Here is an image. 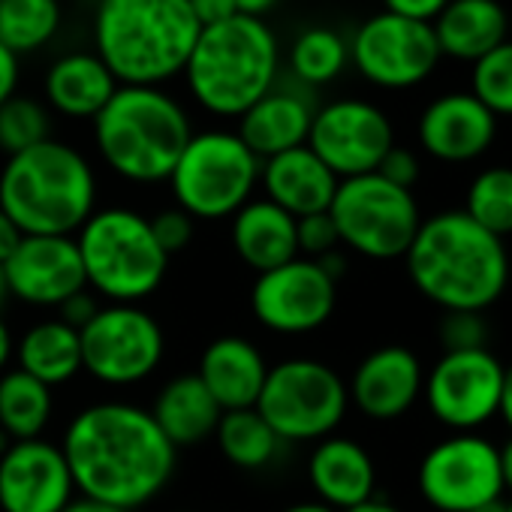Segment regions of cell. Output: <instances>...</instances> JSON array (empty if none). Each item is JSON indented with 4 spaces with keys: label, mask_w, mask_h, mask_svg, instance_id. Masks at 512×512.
<instances>
[{
    "label": "cell",
    "mask_w": 512,
    "mask_h": 512,
    "mask_svg": "<svg viewBox=\"0 0 512 512\" xmlns=\"http://www.w3.org/2000/svg\"><path fill=\"white\" fill-rule=\"evenodd\" d=\"M7 446H10V443H7V437H4V434H0V452H4Z\"/></svg>",
    "instance_id": "9f6ffc18"
},
{
    "label": "cell",
    "mask_w": 512,
    "mask_h": 512,
    "mask_svg": "<svg viewBox=\"0 0 512 512\" xmlns=\"http://www.w3.org/2000/svg\"><path fill=\"white\" fill-rule=\"evenodd\" d=\"M187 4H190V13L196 16L199 28H211V25H220V22L238 16L235 0H187Z\"/></svg>",
    "instance_id": "7bdbcfd3"
},
{
    "label": "cell",
    "mask_w": 512,
    "mask_h": 512,
    "mask_svg": "<svg viewBox=\"0 0 512 512\" xmlns=\"http://www.w3.org/2000/svg\"><path fill=\"white\" fill-rule=\"evenodd\" d=\"M506 512H512V500H506Z\"/></svg>",
    "instance_id": "6f0895ef"
},
{
    "label": "cell",
    "mask_w": 512,
    "mask_h": 512,
    "mask_svg": "<svg viewBox=\"0 0 512 512\" xmlns=\"http://www.w3.org/2000/svg\"><path fill=\"white\" fill-rule=\"evenodd\" d=\"M263 160L232 130H202L184 145L169 187L175 205L193 220H223L250 202Z\"/></svg>",
    "instance_id": "ba28073f"
},
{
    "label": "cell",
    "mask_w": 512,
    "mask_h": 512,
    "mask_svg": "<svg viewBox=\"0 0 512 512\" xmlns=\"http://www.w3.org/2000/svg\"><path fill=\"white\" fill-rule=\"evenodd\" d=\"M296 241H299V256H308V260H323V256H329L341 247V238H338V229H335L329 211L299 217Z\"/></svg>",
    "instance_id": "74e56055"
},
{
    "label": "cell",
    "mask_w": 512,
    "mask_h": 512,
    "mask_svg": "<svg viewBox=\"0 0 512 512\" xmlns=\"http://www.w3.org/2000/svg\"><path fill=\"white\" fill-rule=\"evenodd\" d=\"M347 407V383L335 368L317 359H287L272 365L256 398V413L272 425L281 443L332 437L344 422Z\"/></svg>",
    "instance_id": "9c48e42d"
},
{
    "label": "cell",
    "mask_w": 512,
    "mask_h": 512,
    "mask_svg": "<svg viewBox=\"0 0 512 512\" xmlns=\"http://www.w3.org/2000/svg\"><path fill=\"white\" fill-rule=\"evenodd\" d=\"M91 34L118 85L163 88L184 73L202 28L187 0H97Z\"/></svg>",
    "instance_id": "3957f363"
},
{
    "label": "cell",
    "mask_w": 512,
    "mask_h": 512,
    "mask_svg": "<svg viewBox=\"0 0 512 512\" xmlns=\"http://www.w3.org/2000/svg\"><path fill=\"white\" fill-rule=\"evenodd\" d=\"M58 311H61V317H58V320H64L67 326H73V329L79 332V329H85V326L97 317L100 302H97V296H94L91 290H82V293L70 296Z\"/></svg>",
    "instance_id": "b9f144b4"
},
{
    "label": "cell",
    "mask_w": 512,
    "mask_h": 512,
    "mask_svg": "<svg viewBox=\"0 0 512 512\" xmlns=\"http://www.w3.org/2000/svg\"><path fill=\"white\" fill-rule=\"evenodd\" d=\"M10 299L61 308L70 296L88 290L82 256L73 235H22L4 263Z\"/></svg>",
    "instance_id": "e0dca14e"
},
{
    "label": "cell",
    "mask_w": 512,
    "mask_h": 512,
    "mask_svg": "<svg viewBox=\"0 0 512 512\" xmlns=\"http://www.w3.org/2000/svg\"><path fill=\"white\" fill-rule=\"evenodd\" d=\"M446 4H449V0H383V7H386L383 13L431 25L443 13Z\"/></svg>",
    "instance_id": "60d3db41"
},
{
    "label": "cell",
    "mask_w": 512,
    "mask_h": 512,
    "mask_svg": "<svg viewBox=\"0 0 512 512\" xmlns=\"http://www.w3.org/2000/svg\"><path fill=\"white\" fill-rule=\"evenodd\" d=\"M437 335H440V344L446 353L488 347V323L476 311H443Z\"/></svg>",
    "instance_id": "8d00e7d4"
},
{
    "label": "cell",
    "mask_w": 512,
    "mask_h": 512,
    "mask_svg": "<svg viewBox=\"0 0 512 512\" xmlns=\"http://www.w3.org/2000/svg\"><path fill=\"white\" fill-rule=\"evenodd\" d=\"M52 389L25 371L0 374V434L10 440H34L52 419Z\"/></svg>",
    "instance_id": "f546056e"
},
{
    "label": "cell",
    "mask_w": 512,
    "mask_h": 512,
    "mask_svg": "<svg viewBox=\"0 0 512 512\" xmlns=\"http://www.w3.org/2000/svg\"><path fill=\"white\" fill-rule=\"evenodd\" d=\"M10 302V287H7V275H4V266H0V311Z\"/></svg>",
    "instance_id": "11a10c76"
},
{
    "label": "cell",
    "mask_w": 512,
    "mask_h": 512,
    "mask_svg": "<svg viewBox=\"0 0 512 512\" xmlns=\"http://www.w3.org/2000/svg\"><path fill=\"white\" fill-rule=\"evenodd\" d=\"M193 127L187 109L163 88L121 85L94 118L103 163L133 184L169 181Z\"/></svg>",
    "instance_id": "8992f818"
},
{
    "label": "cell",
    "mask_w": 512,
    "mask_h": 512,
    "mask_svg": "<svg viewBox=\"0 0 512 512\" xmlns=\"http://www.w3.org/2000/svg\"><path fill=\"white\" fill-rule=\"evenodd\" d=\"M392 145L395 130L389 115L356 97L320 106L308 133V148L338 175V181L377 172Z\"/></svg>",
    "instance_id": "2e32d148"
},
{
    "label": "cell",
    "mask_w": 512,
    "mask_h": 512,
    "mask_svg": "<svg viewBox=\"0 0 512 512\" xmlns=\"http://www.w3.org/2000/svg\"><path fill=\"white\" fill-rule=\"evenodd\" d=\"M347 43L350 64L359 76L386 91H404L425 82L443 58L431 25L392 13L365 19Z\"/></svg>",
    "instance_id": "7c38bea8"
},
{
    "label": "cell",
    "mask_w": 512,
    "mask_h": 512,
    "mask_svg": "<svg viewBox=\"0 0 512 512\" xmlns=\"http://www.w3.org/2000/svg\"><path fill=\"white\" fill-rule=\"evenodd\" d=\"M419 491L437 512H470L503 494L497 446L473 431L431 446L419 464Z\"/></svg>",
    "instance_id": "5bb4252c"
},
{
    "label": "cell",
    "mask_w": 512,
    "mask_h": 512,
    "mask_svg": "<svg viewBox=\"0 0 512 512\" xmlns=\"http://www.w3.org/2000/svg\"><path fill=\"white\" fill-rule=\"evenodd\" d=\"M308 479L320 503L335 512H347L374 497L377 467L362 443L332 434L317 440L308 458Z\"/></svg>",
    "instance_id": "603a6c76"
},
{
    "label": "cell",
    "mask_w": 512,
    "mask_h": 512,
    "mask_svg": "<svg viewBox=\"0 0 512 512\" xmlns=\"http://www.w3.org/2000/svg\"><path fill=\"white\" fill-rule=\"evenodd\" d=\"M314 112H317V106H314L308 88L275 85L266 97H260L238 118L235 133L256 157L269 160V157H278L299 145H308Z\"/></svg>",
    "instance_id": "44dd1931"
},
{
    "label": "cell",
    "mask_w": 512,
    "mask_h": 512,
    "mask_svg": "<svg viewBox=\"0 0 512 512\" xmlns=\"http://www.w3.org/2000/svg\"><path fill=\"white\" fill-rule=\"evenodd\" d=\"M64 22L61 0H0V43L13 55L40 52Z\"/></svg>",
    "instance_id": "d6a6232c"
},
{
    "label": "cell",
    "mask_w": 512,
    "mask_h": 512,
    "mask_svg": "<svg viewBox=\"0 0 512 512\" xmlns=\"http://www.w3.org/2000/svg\"><path fill=\"white\" fill-rule=\"evenodd\" d=\"M79 497L133 512L151 503L175 473V446L145 407L100 401L76 413L64 434Z\"/></svg>",
    "instance_id": "6da1fadb"
},
{
    "label": "cell",
    "mask_w": 512,
    "mask_h": 512,
    "mask_svg": "<svg viewBox=\"0 0 512 512\" xmlns=\"http://www.w3.org/2000/svg\"><path fill=\"white\" fill-rule=\"evenodd\" d=\"M278 4H281V0H235L238 13H241V16H253V19L269 16Z\"/></svg>",
    "instance_id": "bcb514c9"
},
{
    "label": "cell",
    "mask_w": 512,
    "mask_h": 512,
    "mask_svg": "<svg viewBox=\"0 0 512 512\" xmlns=\"http://www.w3.org/2000/svg\"><path fill=\"white\" fill-rule=\"evenodd\" d=\"M151 419L157 422L160 434L178 449V446H196L208 437H214L217 422L223 410L211 398V392L202 386L196 374H181L169 380L154 407L148 410Z\"/></svg>",
    "instance_id": "83f0119b"
},
{
    "label": "cell",
    "mask_w": 512,
    "mask_h": 512,
    "mask_svg": "<svg viewBox=\"0 0 512 512\" xmlns=\"http://www.w3.org/2000/svg\"><path fill=\"white\" fill-rule=\"evenodd\" d=\"M260 184L269 202L299 220L308 214L329 211L341 181L308 145H299L293 151L263 160Z\"/></svg>",
    "instance_id": "7402d4cb"
},
{
    "label": "cell",
    "mask_w": 512,
    "mask_h": 512,
    "mask_svg": "<svg viewBox=\"0 0 512 512\" xmlns=\"http://www.w3.org/2000/svg\"><path fill=\"white\" fill-rule=\"evenodd\" d=\"M229 241L238 260L256 275L278 269L299 256L296 217L269 199H250L232 214Z\"/></svg>",
    "instance_id": "d4e9b609"
},
{
    "label": "cell",
    "mask_w": 512,
    "mask_h": 512,
    "mask_svg": "<svg viewBox=\"0 0 512 512\" xmlns=\"http://www.w3.org/2000/svg\"><path fill=\"white\" fill-rule=\"evenodd\" d=\"M19 371L46 383L49 389L70 383L82 371V341L73 326L64 320H43L31 326L16 341Z\"/></svg>",
    "instance_id": "f1b7e54d"
},
{
    "label": "cell",
    "mask_w": 512,
    "mask_h": 512,
    "mask_svg": "<svg viewBox=\"0 0 512 512\" xmlns=\"http://www.w3.org/2000/svg\"><path fill=\"white\" fill-rule=\"evenodd\" d=\"M82 371L106 386L148 380L166 350L160 323L139 305H100L97 317L79 329Z\"/></svg>",
    "instance_id": "8fae6325"
},
{
    "label": "cell",
    "mask_w": 512,
    "mask_h": 512,
    "mask_svg": "<svg viewBox=\"0 0 512 512\" xmlns=\"http://www.w3.org/2000/svg\"><path fill=\"white\" fill-rule=\"evenodd\" d=\"M425 386V371L422 362L413 350L401 344L380 347L368 353L347 386L350 401L377 422H392L401 419L422 395Z\"/></svg>",
    "instance_id": "ffe728a7"
},
{
    "label": "cell",
    "mask_w": 512,
    "mask_h": 512,
    "mask_svg": "<svg viewBox=\"0 0 512 512\" xmlns=\"http://www.w3.org/2000/svg\"><path fill=\"white\" fill-rule=\"evenodd\" d=\"M13 353H16V341H13V335H10L4 317H0V371H4V365L13 359Z\"/></svg>",
    "instance_id": "f907efd6"
},
{
    "label": "cell",
    "mask_w": 512,
    "mask_h": 512,
    "mask_svg": "<svg viewBox=\"0 0 512 512\" xmlns=\"http://www.w3.org/2000/svg\"><path fill=\"white\" fill-rule=\"evenodd\" d=\"M76 497L64 449L43 437L13 440L0 452V509L61 512Z\"/></svg>",
    "instance_id": "ac0fdd59"
},
{
    "label": "cell",
    "mask_w": 512,
    "mask_h": 512,
    "mask_svg": "<svg viewBox=\"0 0 512 512\" xmlns=\"http://www.w3.org/2000/svg\"><path fill=\"white\" fill-rule=\"evenodd\" d=\"M196 377L211 392L217 407L226 410H247L256 407V398L263 392L269 377V365L260 347L238 335L214 338L199 359Z\"/></svg>",
    "instance_id": "cb8c5ba5"
},
{
    "label": "cell",
    "mask_w": 512,
    "mask_h": 512,
    "mask_svg": "<svg viewBox=\"0 0 512 512\" xmlns=\"http://www.w3.org/2000/svg\"><path fill=\"white\" fill-rule=\"evenodd\" d=\"M118 88V79L94 52H67L55 58L43 79L46 106L76 121H94Z\"/></svg>",
    "instance_id": "484cf974"
},
{
    "label": "cell",
    "mask_w": 512,
    "mask_h": 512,
    "mask_svg": "<svg viewBox=\"0 0 512 512\" xmlns=\"http://www.w3.org/2000/svg\"><path fill=\"white\" fill-rule=\"evenodd\" d=\"M19 76H22L19 55H13L4 43H0V106H4L10 97H16Z\"/></svg>",
    "instance_id": "ee69618b"
},
{
    "label": "cell",
    "mask_w": 512,
    "mask_h": 512,
    "mask_svg": "<svg viewBox=\"0 0 512 512\" xmlns=\"http://www.w3.org/2000/svg\"><path fill=\"white\" fill-rule=\"evenodd\" d=\"M377 175H383L386 181L410 190L416 181H419V157L410 151V148H401V145H392L389 154L380 160L377 166Z\"/></svg>",
    "instance_id": "ab89813d"
},
{
    "label": "cell",
    "mask_w": 512,
    "mask_h": 512,
    "mask_svg": "<svg viewBox=\"0 0 512 512\" xmlns=\"http://www.w3.org/2000/svg\"><path fill=\"white\" fill-rule=\"evenodd\" d=\"M148 223H151V232H154V238L166 256L181 253L193 241V232H196V220L187 211H181L178 205L148 217Z\"/></svg>",
    "instance_id": "f35d334b"
},
{
    "label": "cell",
    "mask_w": 512,
    "mask_h": 512,
    "mask_svg": "<svg viewBox=\"0 0 512 512\" xmlns=\"http://www.w3.org/2000/svg\"><path fill=\"white\" fill-rule=\"evenodd\" d=\"M338 305V281L308 256L256 275L250 311L263 329L278 335H308L329 323Z\"/></svg>",
    "instance_id": "4fadbf2b"
},
{
    "label": "cell",
    "mask_w": 512,
    "mask_h": 512,
    "mask_svg": "<svg viewBox=\"0 0 512 512\" xmlns=\"http://www.w3.org/2000/svg\"><path fill=\"white\" fill-rule=\"evenodd\" d=\"M497 139V118L470 94L455 91L431 100L419 115V145L443 163H470Z\"/></svg>",
    "instance_id": "d6986e66"
},
{
    "label": "cell",
    "mask_w": 512,
    "mask_h": 512,
    "mask_svg": "<svg viewBox=\"0 0 512 512\" xmlns=\"http://www.w3.org/2000/svg\"><path fill=\"white\" fill-rule=\"evenodd\" d=\"M470 512H506V500H491V503H482V506H476V509H470Z\"/></svg>",
    "instance_id": "db71d44e"
},
{
    "label": "cell",
    "mask_w": 512,
    "mask_h": 512,
    "mask_svg": "<svg viewBox=\"0 0 512 512\" xmlns=\"http://www.w3.org/2000/svg\"><path fill=\"white\" fill-rule=\"evenodd\" d=\"M413 287L443 311H488L509 284L503 238L482 229L464 211H440L422 220L404 253Z\"/></svg>",
    "instance_id": "7a4b0ae2"
},
{
    "label": "cell",
    "mask_w": 512,
    "mask_h": 512,
    "mask_svg": "<svg viewBox=\"0 0 512 512\" xmlns=\"http://www.w3.org/2000/svg\"><path fill=\"white\" fill-rule=\"evenodd\" d=\"M431 28L440 55L476 64L506 43L509 19L500 0H449Z\"/></svg>",
    "instance_id": "4316f807"
},
{
    "label": "cell",
    "mask_w": 512,
    "mask_h": 512,
    "mask_svg": "<svg viewBox=\"0 0 512 512\" xmlns=\"http://www.w3.org/2000/svg\"><path fill=\"white\" fill-rule=\"evenodd\" d=\"M347 512H401V509L386 503V500H380V497H371V500H365V503H359V506H353Z\"/></svg>",
    "instance_id": "816d5d0a"
},
{
    "label": "cell",
    "mask_w": 512,
    "mask_h": 512,
    "mask_svg": "<svg viewBox=\"0 0 512 512\" xmlns=\"http://www.w3.org/2000/svg\"><path fill=\"white\" fill-rule=\"evenodd\" d=\"M73 238L88 290L109 305H139L166 278L169 256L160 250L148 217L133 208H100Z\"/></svg>",
    "instance_id": "52a82bcc"
},
{
    "label": "cell",
    "mask_w": 512,
    "mask_h": 512,
    "mask_svg": "<svg viewBox=\"0 0 512 512\" xmlns=\"http://www.w3.org/2000/svg\"><path fill=\"white\" fill-rule=\"evenodd\" d=\"M494 118H512V40L473 64L470 91Z\"/></svg>",
    "instance_id": "d590c367"
},
{
    "label": "cell",
    "mask_w": 512,
    "mask_h": 512,
    "mask_svg": "<svg viewBox=\"0 0 512 512\" xmlns=\"http://www.w3.org/2000/svg\"><path fill=\"white\" fill-rule=\"evenodd\" d=\"M329 217L341 244L380 263L401 260L422 226L413 190H404L377 172L344 178L329 205Z\"/></svg>",
    "instance_id": "30bf717a"
},
{
    "label": "cell",
    "mask_w": 512,
    "mask_h": 512,
    "mask_svg": "<svg viewBox=\"0 0 512 512\" xmlns=\"http://www.w3.org/2000/svg\"><path fill=\"white\" fill-rule=\"evenodd\" d=\"M52 139V112L34 97H10L0 106V151L7 157L22 154Z\"/></svg>",
    "instance_id": "e575fe53"
},
{
    "label": "cell",
    "mask_w": 512,
    "mask_h": 512,
    "mask_svg": "<svg viewBox=\"0 0 512 512\" xmlns=\"http://www.w3.org/2000/svg\"><path fill=\"white\" fill-rule=\"evenodd\" d=\"M181 76L202 112L214 118H241L278 85V34L266 19L241 13L220 25L202 28Z\"/></svg>",
    "instance_id": "277c9868"
},
{
    "label": "cell",
    "mask_w": 512,
    "mask_h": 512,
    "mask_svg": "<svg viewBox=\"0 0 512 512\" xmlns=\"http://www.w3.org/2000/svg\"><path fill=\"white\" fill-rule=\"evenodd\" d=\"M500 416L512 428V365L503 374V395H500Z\"/></svg>",
    "instance_id": "681fc988"
},
{
    "label": "cell",
    "mask_w": 512,
    "mask_h": 512,
    "mask_svg": "<svg viewBox=\"0 0 512 512\" xmlns=\"http://www.w3.org/2000/svg\"><path fill=\"white\" fill-rule=\"evenodd\" d=\"M461 211L497 238L512 235V166H491L479 172L467 187Z\"/></svg>",
    "instance_id": "836d02e7"
},
{
    "label": "cell",
    "mask_w": 512,
    "mask_h": 512,
    "mask_svg": "<svg viewBox=\"0 0 512 512\" xmlns=\"http://www.w3.org/2000/svg\"><path fill=\"white\" fill-rule=\"evenodd\" d=\"M22 241V232H19V226L0 211V266H4L7 260H10V253L16 250V244Z\"/></svg>",
    "instance_id": "f6af8a7d"
},
{
    "label": "cell",
    "mask_w": 512,
    "mask_h": 512,
    "mask_svg": "<svg viewBox=\"0 0 512 512\" xmlns=\"http://www.w3.org/2000/svg\"><path fill=\"white\" fill-rule=\"evenodd\" d=\"M0 211L22 235H76L97 211V175L82 151L49 139L7 157Z\"/></svg>",
    "instance_id": "5b68a950"
},
{
    "label": "cell",
    "mask_w": 512,
    "mask_h": 512,
    "mask_svg": "<svg viewBox=\"0 0 512 512\" xmlns=\"http://www.w3.org/2000/svg\"><path fill=\"white\" fill-rule=\"evenodd\" d=\"M500 482H503V491H512V440H506L500 449Z\"/></svg>",
    "instance_id": "c3c4849f"
},
{
    "label": "cell",
    "mask_w": 512,
    "mask_h": 512,
    "mask_svg": "<svg viewBox=\"0 0 512 512\" xmlns=\"http://www.w3.org/2000/svg\"><path fill=\"white\" fill-rule=\"evenodd\" d=\"M506 365L485 350L443 353L425 377V401L437 422L467 434L500 413Z\"/></svg>",
    "instance_id": "9a60e30c"
},
{
    "label": "cell",
    "mask_w": 512,
    "mask_h": 512,
    "mask_svg": "<svg viewBox=\"0 0 512 512\" xmlns=\"http://www.w3.org/2000/svg\"><path fill=\"white\" fill-rule=\"evenodd\" d=\"M290 73L302 88H323L350 67V43L335 28H305L290 46Z\"/></svg>",
    "instance_id": "1f68e13d"
},
{
    "label": "cell",
    "mask_w": 512,
    "mask_h": 512,
    "mask_svg": "<svg viewBox=\"0 0 512 512\" xmlns=\"http://www.w3.org/2000/svg\"><path fill=\"white\" fill-rule=\"evenodd\" d=\"M214 440L223 452V458L238 470H263L275 461L281 449V437L272 431V425L256 413V407L247 410H226L217 422Z\"/></svg>",
    "instance_id": "4dcf8cb0"
},
{
    "label": "cell",
    "mask_w": 512,
    "mask_h": 512,
    "mask_svg": "<svg viewBox=\"0 0 512 512\" xmlns=\"http://www.w3.org/2000/svg\"><path fill=\"white\" fill-rule=\"evenodd\" d=\"M61 512H124V509L109 506V503H97V500H88V497H73Z\"/></svg>",
    "instance_id": "7dc6e473"
},
{
    "label": "cell",
    "mask_w": 512,
    "mask_h": 512,
    "mask_svg": "<svg viewBox=\"0 0 512 512\" xmlns=\"http://www.w3.org/2000/svg\"><path fill=\"white\" fill-rule=\"evenodd\" d=\"M281 512H335V509H329V506L320 503V500H305V503H293V506H287V509H281Z\"/></svg>",
    "instance_id": "f5cc1de1"
}]
</instances>
